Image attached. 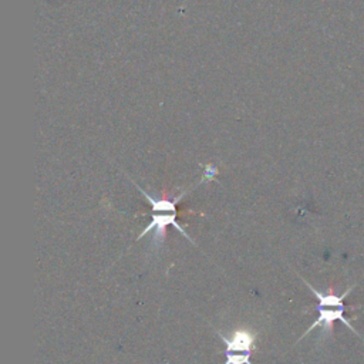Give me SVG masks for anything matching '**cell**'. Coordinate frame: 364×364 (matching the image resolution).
Returning a JSON list of instances; mask_svg holds the SVG:
<instances>
[{"label": "cell", "mask_w": 364, "mask_h": 364, "mask_svg": "<svg viewBox=\"0 0 364 364\" xmlns=\"http://www.w3.org/2000/svg\"><path fill=\"white\" fill-rule=\"evenodd\" d=\"M317 311H318V316L317 318L310 324V327L301 334V337L299 338V341H301V338H304L307 334H310L314 328L320 327V336L318 338L320 340H324L327 337H331L333 336V324L336 321H341L344 326H347L355 336L361 337V334L353 327L351 321L348 317L344 316L346 313V304L343 306H337V307H331V306H317ZM363 338V337H361Z\"/></svg>", "instance_id": "6da1fadb"}, {"label": "cell", "mask_w": 364, "mask_h": 364, "mask_svg": "<svg viewBox=\"0 0 364 364\" xmlns=\"http://www.w3.org/2000/svg\"><path fill=\"white\" fill-rule=\"evenodd\" d=\"M172 225L179 233H182L191 243L195 245L193 239H191V236L185 232V229L176 222V212H164V213H154L152 215V220L151 223L141 232V235L136 237V240L142 239L145 235H148L149 232H154L152 235V246L155 249H159L165 240L166 236V228Z\"/></svg>", "instance_id": "7a4b0ae2"}, {"label": "cell", "mask_w": 364, "mask_h": 364, "mask_svg": "<svg viewBox=\"0 0 364 364\" xmlns=\"http://www.w3.org/2000/svg\"><path fill=\"white\" fill-rule=\"evenodd\" d=\"M220 340L225 343V350L222 353H247L256 350L257 331L246 327L235 328L229 337L223 336L219 330H215Z\"/></svg>", "instance_id": "3957f363"}, {"label": "cell", "mask_w": 364, "mask_h": 364, "mask_svg": "<svg viewBox=\"0 0 364 364\" xmlns=\"http://www.w3.org/2000/svg\"><path fill=\"white\" fill-rule=\"evenodd\" d=\"M226 355L225 364H252L250 361V354L247 353H223Z\"/></svg>", "instance_id": "277c9868"}]
</instances>
